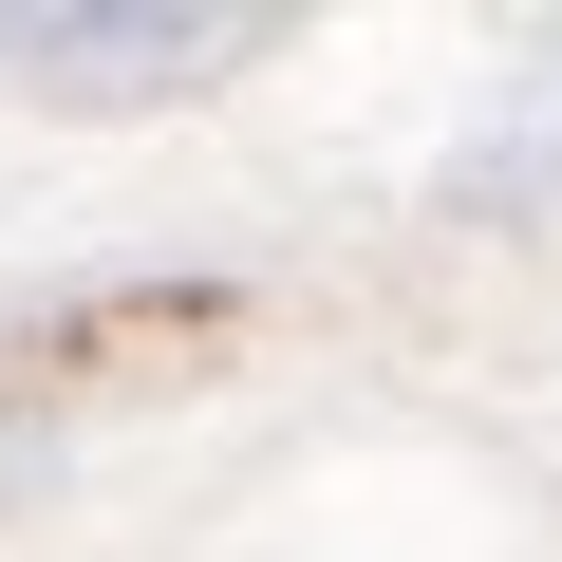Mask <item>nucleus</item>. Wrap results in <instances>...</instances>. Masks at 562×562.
Returning <instances> with one entry per match:
<instances>
[{
	"instance_id": "obj_1",
	"label": "nucleus",
	"mask_w": 562,
	"mask_h": 562,
	"mask_svg": "<svg viewBox=\"0 0 562 562\" xmlns=\"http://www.w3.org/2000/svg\"><path fill=\"white\" fill-rule=\"evenodd\" d=\"M225 338H244V281H38V301H0V413L169 394Z\"/></svg>"
},
{
	"instance_id": "obj_2",
	"label": "nucleus",
	"mask_w": 562,
	"mask_h": 562,
	"mask_svg": "<svg viewBox=\"0 0 562 562\" xmlns=\"http://www.w3.org/2000/svg\"><path fill=\"white\" fill-rule=\"evenodd\" d=\"M244 57H262L244 0H0V76H20V94H76V113L188 94V76H244Z\"/></svg>"
}]
</instances>
